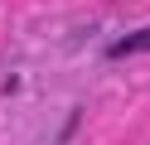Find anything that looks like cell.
I'll use <instances>...</instances> for the list:
<instances>
[{
    "label": "cell",
    "mask_w": 150,
    "mask_h": 145,
    "mask_svg": "<svg viewBox=\"0 0 150 145\" xmlns=\"http://www.w3.org/2000/svg\"><path fill=\"white\" fill-rule=\"evenodd\" d=\"M150 48V29H136V34H126V39H116L111 44V58H126V53H145Z\"/></svg>",
    "instance_id": "1"
}]
</instances>
